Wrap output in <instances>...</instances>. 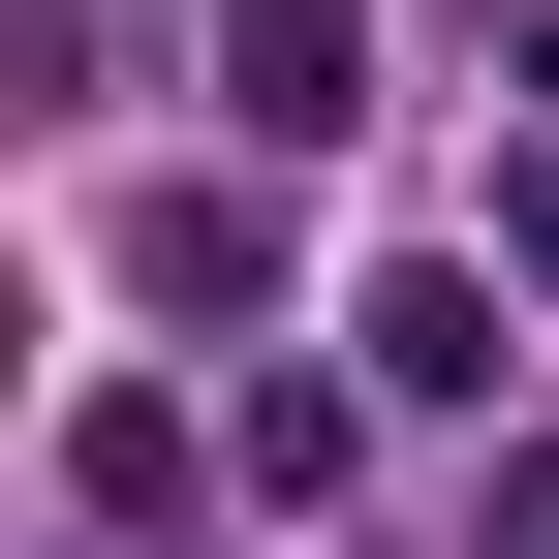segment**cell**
I'll return each instance as SVG.
<instances>
[{"label":"cell","instance_id":"5","mask_svg":"<svg viewBox=\"0 0 559 559\" xmlns=\"http://www.w3.org/2000/svg\"><path fill=\"white\" fill-rule=\"evenodd\" d=\"M498 559H559V436H528V466H498Z\"/></svg>","mask_w":559,"mask_h":559},{"label":"cell","instance_id":"3","mask_svg":"<svg viewBox=\"0 0 559 559\" xmlns=\"http://www.w3.org/2000/svg\"><path fill=\"white\" fill-rule=\"evenodd\" d=\"M218 466H249V498H342V466H373V404H342V373H249V404H218Z\"/></svg>","mask_w":559,"mask_h":559},{"label":"cell","instance_id":"1","mask_svg":"<svg viewBox=\"0 0 559 559\" xmlns=\"http://www.w3.org/2000/svg\"><path fill=\"white\" fill-rule=\"evenodd\" d=\"M373 404H498V249H404L373 280Z\"/></svg>","mask_w":559,"mask_h":559},{"label":"cell","instance_id":"4","mask_svg":"<svg viewBox=\"0 0 559 559\" xmlns=\"http://www.w3.org/2000/svg\"><path fill=\"white\" fill-rule=\"evenodd\" d=\"M498 280H528V311H559V156H528V187H498Z\"/></svg>","mask_w":559,"mask_h":559},{"label":"cell","instance_id":"2","mask_svg":"<svg viewBox=\"0 0 559 559\" xmlns=\"http://www.w3.org/2000/svg\"><path fill=\"white\" fill-rule=\"evenodd\" d=\"M218 124L311 156V124H342V0H218Z\"/></svg>","mask_w":559,"mask_h":559}]
</instances>
